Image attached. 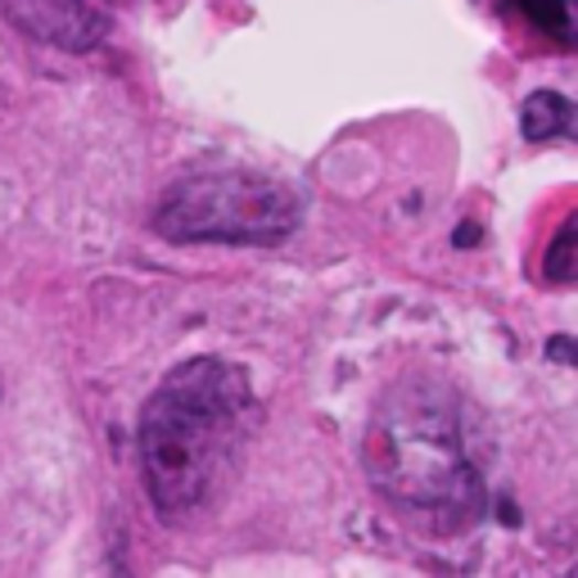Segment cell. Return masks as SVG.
Returning a JSON list of instances; mask_svg holds the SVG:
<instances>
[{"label": "cell", "instance_id": "obj_4", "mask_svg": "<svg viewBox=\"0 0 578 578\" xmlns=\"http://www.w3.org/2000/svg\"><path fill=\"white\" fill-rule=\"evenodd\" d=\"M0 10L14 28L60 51H90L105 36V19L86 0H0Z\"/></svg>", "mask_w": 578, "mask_h": 578}, {"label": "cell", "instance_id": "obj_5", "mask_svg": "<svg viewBox=\"0 0 578 578\" xmlns=\"http://www.w3.org/2000/svg\"><path fill=\"white\" fill-rule=\"evenodd\" d=\"M574 127V105L556 90H538L524 100V136L528 140H556L569 136Z\"/></svg>", "mask_w": 578, "mask_h": 578}, {"label": "cell", "instance_id": "obj_1", "mask_svg": "<svg viewBox=\"0 0 578 578\" xmlns=\"http://www.w3.org/2000/svg\"><path fill=\"white\" fill-rule=\"evenodd\" d=\"M366 470L394 506L443 534L474 524L489 497V443L479 416L434 375H407L375 403Z\"/></svg>", "mask_w": 578, "mask_h": 578}, {"label": "cell", "instance_id": "obj_6", "mask_svg": "<svg viewBox=\"0 0 578 578\" xmlns=\"http://www.w3.org/2000/svg\"><path fill=\"white\" fill-rule=\"evenodd\" d=\"M524 10V19H534V28H543L547 36H556L560 45H574V19H578V0H515Z\"/></svg>", "mask_w": 578, "mask_h": 578}, {"label": "cell", "instance_id": "obj_3", "mask_svg": "<svg viewBox=\"0 0 578 578\" xmlns=\"http://www.w3.org/2000/svg\"><path fill=\"white\" fill-rule=\"evenodd\" d=\"M299 217L303 204L285 181L254 168H208L163 190L154 231L172 245H280Z\"/></svg>", "mask_w": 578, "mask_h": 578}, {"label": "cell", "instance_id": "obj_2", "mask_svg": "<svg viewBox=\"0 0 578 578\" xmlns=\"http://www.w3.org/2000/svg\"><path fill=\"white\" fill-rule=\"evenodd\" d=\"M258 398L249 375L222 362H181L140 411V474L163 524L204 511L249 443Z\"/></svg>", "mask_w": 578, "mask_h": 578}, {"label": "cell", "instance_id": "obj_7", "mask_svg": "<svg viewBox=\"0 0 578 578\" xmlns=\"http://www.w3.org/2000/svg\"><path fill=\"white\" fill-rule=\"evenodd\" d=\"M547 280H556V285H569V280H574V222L560 226L556 245H552V254H547Z\"/></svg>", "mask_w": 578, "mask_h": 578}]
</instances>
